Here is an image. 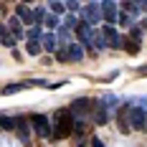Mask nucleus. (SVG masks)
<instances>
[{
	"label": "nucleus",
	"instance_id": "nucleus-1",
	"mask_svg": "<svg viewBox=\"0 0 147 147\" xmlns=\"http://www.w3.org/2000/svg\"><path fill=\"white\" fill-rule=\"evenodd\" d=\"M76 129V117L71 114V109H59L53 114V140H66L71 137Z\"/></svg>",
	"mask_w": 147,
	"mask_h": 147
},
{
	"label": "nucleus",
	"instance_id": "nucleus-2",
	"mask_svg": "<svg viewBox=\"0 0 147 147\" xmlns=\"http://www.w3.org/2000/svg\"><path fill=\"white\" fill-rule=\"evenodd\" d=\"M71 114L76 117V122H91L94 117V109H96V99H86V96H79L71 102Z\"/></svg>",
	"mask_w": 147,
	"mask_h": 147
},
{
	"label": "nucleus",
	"instance_id": "nucleus-3",
	"mask_svg": "<svg viewBox=\"0 0 147 147\" xmlns=\"http://www.w3.org/2000/svg\"><path fill=\"white\" fill-rule=\"evenodd\" d=\"M30 129L43 140H53V127H51V119L46 114H33L30 117Z\"/></svg>",
	"mask_w": 147,
	"mask_h": 147
},
{
	"label": "nucleus",
	"instance_id": "nucleus-4",
	"mask_svg": "<svg viewBox=\"0 0 147 147\" xmlns=\"http://www.w3.org/2000/svg\"><path fill=\"white\" fill-rule=\"evenodd\" d=\"M74 33H76V38H79V43H81V46H86V48H94V38H96V30L91 28L86 20H81V23L76 26V30H74Z\"/></svg>",
	"mask_w": 147,
	"mask_h": 147
},
{
	"label": "nucleus",
	"instance_id": "nucleus-5",
	"mask_svg": "<svg viewBox=\"0 0 147 147\" xmlns=\"http://www.w3.org/2000/svg\"><path fill=\"white\" fill-rule=\"evenodd\" d=\"M129 127L132 129H147V109H142L140 104L132 102V109H129Z\"/></svg>",
	"mask_w": 147,
	"mask_h": 147
},
{
	"label": "nucleus",
	"instance_id": "nucleus-6",
	"mask_svg": "<svg viewBox=\"0 0 147 147\" xmlns=\"http://www.w3.org/2000/svg\"><path fill=\"white\" fill-rule=\"evenodd\" d=\"M102 15H104V20H107V26H114L122 18V5L112 3V0H104L102 3Z\"/></svg>",
	"mask_w": 147,
	"mask_h": 147
},
{
	"label": "nucleus",
	"instance_id": "nucleus-7",
	"mask_svg": "<svg viewBox=\"0 0 147 147\" xmlns=\"http://www.w3.org/2000/svg\"><path fill=\"white\" fill-rule=\"evenodd\" d=\"M102 3H86L84 5V13H81V20H86L89 26H96L102 20Z\"/></svg>",
	"mask_w": 147,
	"mask_h": 147
},
{
	"label": "nucleus",
	"instance_id": "nucleus-8",
	"mask_svg": "<svg viewBox=\"0 0 147 147\" xmlns=\"http://www.w3.org/2000/svg\"><path fill=\"white\" fill-rule=\"evenodd\" d=\"M102 33H104V38H107V46L109 48H124V36L114 26H104Z\"/></svg>",
	"mask_w": 147,
	"mask_h": 147
},
{
	"label": "nucleus",
	"instance_id": "nucleus-9",
	"mask_svg": "<svg viewBox=\"0 0 147 147\" xmlns=\"http://www.w3.org/2000/svg\"><path fill=\"white\" fill-rule=\"evenodd\" d=\"M15 15H18L26 26H30V28L36 26V13H33V8H28L26 3H18V5H15Z\"/></svg>",
	"mask_w": 147,
	"mask_h": 147
},
{
	"label": "nucleus",
	"instance_id": "nucleus-10",
	"mask_svg": "<svg viewBox=\"0 0 147 147\" xmlns=\"http://www.w3.org/2000/svg\"><path fill=\"white\" fill-rule=\"evenodd\" d=\"M129 109H132V102L119 107V112H117V122H119V129L122 132H132V127H129Z\"/></svg>",
	"mask_w": 147,
	"mask_h": 147
},
{
	"label": "nucleus",
	"instance_id": "nucleus-11",
	"mask_svg": "<svg viewBox=\"0 0 147 147\" xmlns=\"http://www.w3.org/2000/svg\"><path fill=\"white\" fill-rule=\"evenodd\" d=\"M8 28H10V33H13V38H15V41H20V38H26V36H28V30L23 28V20H20L18 15L8 20Z\"/></svg>",
	"mask_w": 147,
	"mask_h": 147
},
{
	"label": "nucleus",
	"instance_id": "nucleus-12",
	"mask_svg": "<svg viewBox=\"0 0 147 147\" xmlns=\"http://www.w3.org/2000/svg\"><path fill=\"white\" fill-rule=\"evenodd\" d=\"M91 122H94V124H107V122H109V112H107L102 104H99V99H96V109H94V117H91Z\"/></svg>",
	"mask_w": 147,
	"mask_h": 147
},
{
	"label": "nucleus",
	"instance_id": "nucleus-13",
	"mask_svg": "<svg viewBox=\"0 0 147 147\" xmlns=\"http://www.w3.org/2000/svg\"><path fill=\"white\" fill-rule=\"evenodd\" d=\"M0 41H3L5 48H13L15 46V38H13V33H10V28H8V23L0 26Z\"/></svg>",
	"mask_w": 147,
	"mask_h": 147
},
{
	"label": "nucleus",
	"instance_id": "nucleus-14",
	"mask_svg": "<svg viewBox=\"0 0 147 147\" xmlns=\"http://www.w3.org/2000/svg\"><path fill=\"white\" fill-rule=\"evenodd\" d=\"M15 134L20 137V142H26L28 145L30 140V129H28V119H18V129H15Z\"/></svg>",
	"mask_w": 147,
	"mask_h": 147
},
{
	"label": "nucleus",
	"instance_id": "nucleus-15",
	"mask_svg": "<svg viewBox=\"0 0 147 147\" xmlns=\"http://www.w3.org/2000/svg\"><path fill=\"white\" fill-rule=\"evenodd\" d=\"M43 28H41V26H33V28H28V36H26V38H28V43H43Z\"/></svg>",
	"mask_w": 147,
	"mask_h": 147
},
{
	"label": "nucleus",
	"instance_id": "nucleus-16",
	"mask_svg": "<svg viewBox=\"0 0 147 147\" xmlns=\"http://www.w3.org/2000/svg\"><path fill=\"white\" fill-rule=\"evenodd\" d=\"M99 104H102L104 109L109 112V109L119 107V96H114V94H104V96H99Z\"/></svg>",
	"mask_w": 147,
	"mask_h": 147
},
{
	"label": "nucleus",
	"instance_id": "nucleus-17",
	"mask_svg": "<svg viewBox=\"0 0 147 147\" xmlns=\"http://www.w3.org/2000/svg\"><path fill=\"white\" fill-rule=\"evenodd\" d=\"M140 48H142V41H137L132 36H124V51L127 53H137Z\"/></svg>",
	"mask_w": 147,
	"mask_h": 147
},
{
	"label": "nucleus",
	"instance_id": "nucleus-18",
	"mask_svg": "<svg viewBox=\"0 0 147 147\" xmlns=\"http://www.w3.org/2000/svg\"><path fill=\"white\" fill-rule=\"evenodd\" d=\"M43 51H59L56 33H46V36H43Z\"/></svg>",
	"mask_w": 147,
	"mask_h": 147
},
{
	"label": "nucleus",
	"instance_id": "nucleus-19",
	"mask_svg": "<svg viewBox=\"0 0 147 147\" xmlns=\"http://www.w3.org/2000/svg\"><path fill=\"white\" fill-rule=\"evenodd\" d=\"M69 56H71V61H81V59H84V46L74 41V43L69 46Z\"/></svg>",
	"mask_w": 147,
	"mask_h": 147
},
{
	"label": "nucleus",
	"instance_id": "nucleus-20",
	"mask_svg": "<svg viewBox=\"0 0 147 147\" xmlns=\"http://www.w3.org/2000/svg\"><path fill=\"white\" fill-rule=\"evenodd\" d=\"M140 10H142V3H122V13L127 15H140Z\"/></svg>",
	"mask_w": 147,
	"mask_h": 147
},
{
	"label": "nucleus",
	"instance_id": "nucleus-21",
	"mask_svg": "<svg viewBox=\"0 0 147 147\" xmlns=\"http://www.w3.org/2000/svg\"><path fill=\"white\" fill-rule=\"evenodd\" d=\"M33 86V81H26V84H5L3 86V94H13V91H23V89Z\"/></svg>",
	"mask_w": 147,
	"mask_h": 147
},
{
	"label": "nucleus",
	"instance_id": "nucleus-22",
	"mask_svg": "<svg viewBox=\"0 0 147 147\" xmlns=\"http://www.w3.org/2000/svg\"><path fill=\"white\" fill-rule=\"evenodd\" d=\"M43 26H46L48 30H59V28H61V26H59V15L48 13V15H46V20H43Z\"/></svg>",
	"mask_w": 147,
	"mask_h": 147
},
{
	"label": "nucleus",
	"instance_id": "nucleus-23",
	"mask_svg": "<svg viewBox=\"0 0 147 147\" xmlns=\"http://www.w3.org/2000/svg\"><path fill=\"white\" fill-rule=\"evenodd\" d=\"M56 61H59V63H69V61H71V56H69V46H59Z\"/></svg>",
	"mask_w": 147,
	"mask_h": 147
},
{
	"label": "nucleus",
	"instance_id": "nucleus-24",
	"mask_svg": "<svg viewBox=\"0 0 147 147\" xmlns=\"http://www.w3.org/2000/svg\"><path fill=\"white\" fill-rule=\"evenodd\" d=\"M48 10L53 15H63L66 13V3H48ZM63 18H66V15H63Z\"/></svg>",
	"mask_w": 147,
	"mask_h": 147
},
{
	"label": "nucleus",
	"instance_id": "nucleus-25",
	"mask_svg": "<svg viewBox=\"0 0 147 147\" xmlns=\"http://www.w3.org/2000/svg\"><path fill=\"white\" fill-rule=\"evenodd\" d=\"M3 129H18V122L5 114V117H3Z\"/></svg>",
	"mask_w": 147,
	"mask_h": 147
},
{
	"label": "nucleus",
	"instance_id": "nucleus-26",
	"mask_svg": "<svg viewBox=\"0 0 147 147\" xmlns=\"http://www.w3.org/2000/svg\"><path fill=\"white\" fill-rule=\"evenodd\" d=\"M66 10L69 13H84V5L81 3H66Z\"/></svg>",
	"mask_w": 147,
	"mask_h": 147
},
{
	"label": "nucleus",
	"instance_id": "nucleus-27",
	"mask_svg": "<svg viewBox=\"0 0 147 147\" xmlns=\"http://www.w3.org/2000/svg\"><path fill=\"white\" fill-rule=\"evenodd\" d=\"M41 51H43V43H28V53L30 56H38Z\"/></svg>",
	"mask_w": 147,
	"mask_h": 147
},
{
	"label": "nucleus",
	"instance_id": "nucleus-28",
	"mask_svg": "<svg viewBox=\"0 0 147 147\" xmlns=\"http://www.w3.org/2000/svg\"><path fill=\"white\" fill-rule=\"evenodd\" d=\"M91 140H94V142H91V145H94V147H104V145H102V140H99V137H91Z\"/></svg>",
	"mask_w": 147,
	"mask_h": 147
},
{
	"label": "nucleus",
	"instance_id": "nucleus-29",
	"mask_svg": "<svg viewBox=\"0 0 147 147\" xmlns=\"http://www.w3.org/2000/svg\"><path fill=\"white\" fill-rule=\"evenodd\" d=\"M142 10H147V3H142Z\"/></svg>",
	"mask_w": 147,
	"mask_h": 147
}]
</instances>
